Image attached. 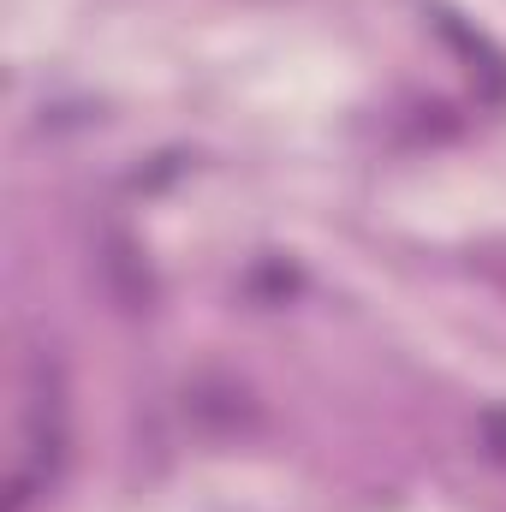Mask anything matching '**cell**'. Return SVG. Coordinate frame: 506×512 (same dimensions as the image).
<instances>
[{
    "mask_svg": "<svg viewBox=\"0 0 506 512\" xmlns=\"http://www.w3.org/2000/svg\"><path fill=\"white\" fill-rule=\"evenodd\" d=\"M102 274H108V286L120 292V304H149V268H143V256L131 245L126 233H108V245H102Z\"/></svg>",
    "mask_w": 506,
    "mask_h": 512,
    "instance_id": "obj_1",
    "label": "cell"
},
{
    "mask_svg": "<svg viewBox=\"0 0 506 512\" xmlns=\"http://www.w3.org/2000/svg\"><path fill=\"white\" fill-rule=\"evenodd\" d=\"M483 429H489V441H495V453L506 459V411H489V417H483Z\"/></svg>",
    "mask_w": 506,
    "mask_h": 512,
    "instance_id": "obj_2",
    "label": "cell"
}]
</instances>
